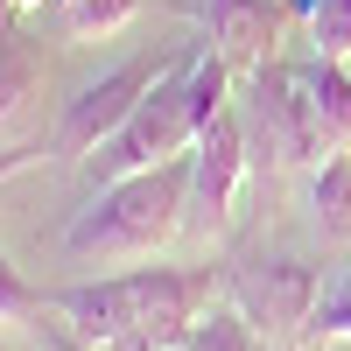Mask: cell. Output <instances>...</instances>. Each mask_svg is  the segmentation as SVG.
<instances>
[{
  "label": "cell",
  "instance_id": "52a82bcc",
  "mask_svg": "<svg viewBox=\"0 0 351 351\" xmlns=\"http://www.w3.org/2000/svg\"><path fill=\"white\" fill-rule=\"evenodd\" d=\"M225 288H232V309L267 337H302V324L324 302L316 295V267H302V260H253Z\"/></svg>",
  "mask_w": 351,
  "mask_h": 351
},
{
  "label": "cell",
  "instance_id": "30bf717a",
  "mask_svg": "<svg viewBox=\"0 0 351 351\" xmlns=\"http://www.w3.org/2000/svg\"><path fill=\"white\" fill-rule=\"evenodd\" d=\"M302 92H309V112H316V134H324V155L351 148V71L330 64V56H309Z\"/></svg>",
  "mask_w": 351,
  "mask_h": 351
},
{
  "label": "cell",
  "instance_id": "9a60e30c",
  "mask_svg": "<svg viewBox=\"0 0 351 351\" xmlns=\"http://www.w3.org/2000/svg\"><path fill=\"white\" fill-rule=\"evenodd\" d=\"M316 218H324L330 232L351 225V148L324 155V169H316Z\"/></svg>",
  "mask_w": 351,
  "mask_h": 351
},
{
  "label": "cell",
  "instance_id": "8fae6325",
  "mask_svg": "<svg viewBox=\"0 0 351 351\" xmlns=\"http://www.w3.org/2000/svg\"><path fill=\"white\" fill-rule=\"evenodd\" d=\"M56 316V302L43 295V288H28L21 267L8 260V246H0V324H21V330H43Z\"/></svg>",
  "mask_w": 351,
  "mask_h": 351
},
{
  "label": "cell",
  "instance_id": "9c48e42d",
  "mask_svg": "<svg viewBox=\"0 0 351 351\" xmlns=\"http://www.w3.org/2000/svg\"><path fill=\"white\" fill-rule=\"evenodd\" d=\"M14 14H21V8H0V127L21 120L28 99L43 92V56H36V43L21 36Z\"/></svg>",
  "mask_w": 351,
  "mask_h": 351
},
{
  "label": "cell",
  "instance_id": "6da1fadb",
  "mask_svg": "<svg viewBox=\"0 0 351 351\" xmlns=\"http://www.w3.org/2000/svg\"><path fill=\"white\" fill-rule=\"evenodd\" d=\"M190 211V155H169L155 169L106 183L92 197V211H77L64 225V253L71 260H155Z\"/></svg>",
  "mask_w": 351,
  "mask_h": 351
},
{
  "label": "cell",
  "instance_id": "ba28073f",
  "mask_svg": "<svg viewBox=\"0 0 351 351\" xmlns=\"http://www.w3.org/2000/svg\"><path fill=\"white\" fill-rule=\"evenodd\" d=\"M281 36V0H211V49L225 64H267Z\"/></svg>",
  "mask_w": 351,
  "mask_h": 351
},
{
  "label": "cell",
  "instance_id": "7c38bea8",
  "mask_svg": "<svg viewBox=\"0 0 351 351\" xmlns=\"http://www.w3.org/2000/svg\"><path fill=\"white\" fill-rule=\"evenodd\" d=\"M295 8H302V21H309L316 56L351 64V0H295Z\"/></svg>",
  "mask_w": 351,
  "mask_h": 351
},
{
  "label": "cell",
  "instance_id": "e0dca14e",
  "mask_svg": "<svg viewBox=\"0 0 351 351\" xmlns=\"http://www.w3.org/2000/svg\"><path fill=\"white\" fill-rule=\"evenodd\" d=\"M28 162H43V148H8V155H0V176H21Z\"/></svg>",
  "mask_w": 351,
  "mask_h": 351
},
{
  "label": "cell",
  "instance_id": "ffe728a7",
  "mask_svg": "<svg viewBox=\"0 0 351 351\" xmlns=\"http://www.w3.org/2000/svg\"><path fill=\"white\" fill-rule=\"evenodd\" d=\"M169 351H190V344H169Z\"/></svg>",
  "mask_w": 351,
  "mask_h": 351
},
{
  "label": "cell",
  "instance_id": "5b68a950",
  "mask_svg": "<svg viewBox=\"0 0 351 351\" xmlns=\"http://www.w3.org/2000/svg\"><path fill=\"white\" fill-rule=\"evenodd\" d=\"M246 169H253L246 127H239V112L225 106L218 120L197 134V148H190V211H183V232L218 239V232L232 225V197H239V176Z\"/></svg>",
  "mask_w": 351,
  "mask_h": 351
},
{
  "label": "cell",
  "instance_id": "4fadbf2b",
  "mask_svg": "<svg viewBox=\"0 0 351 351\" xmlns=\"http://www.w3.org/2000/svg\"><path fill=\"white\" fill-rule=\"evenodd\" d=\"M253 337H260V330L246 324V316L232 309V302H218V309H204L197 324H190V337H183V344H190V351H260Z\"/></svg>",
  "mask_w": 351,
  "mask_h": 351
},
{
  "label": "cell",
  "instance_id": "ac0fdd59",
  "mask_svg": "<svg viewBox=\"0 0 351 351\" xmlns=\"http://www.w3.org/2000/svg\"><path fill=\"white\" fill-rule=\"evenodd\" d=\"M8 8H43V0H8Z\"/></svg>",
  "mask_w": 351,
  "mask_h": 351
},
{
  "label": "cell",
  "instance_id": "5bb4252c",
  "mask_svg": "<svg viewBox=\"0 0 351 351\" xmlns=\"http://www.w3.org/2000/svg\"><path fill=\"white\" fill-rule=\"evenodd\" d=\"M134 14H141V0H64V21H71L77 43H106V36H120Z\"/></svg>",
  "mask_w": 351,
  "mask_h": 351
},
{
  "label": "cell",
  "instance_id": "d6986e66",
  "mask_svg": "<svg viewBox=\"0 0 351 351\" xmlns=\"http://www.w3.org/2000/svg\"><path fill=\"white\" fill-rule=\"evenodd\" d=\"M337 288H344V295H351V274H344V281H337Z\"/></svg>",
  "mask_w": 351,
  "mask_h": 351
},
{
  "label": "cell",
  "instance_id": "2e32d148",
  "mask_svg": "<svg viewBox=\"0 0 351 351\" xmlns=\"http://www.w3.org/2000/svg\"><path fill=\"white\" fill-rule=\"evenodd\" d=\"M330 344H351V295H344V288L324 295L316 316L302 324V351H330Z\"/></svg>",
  "mask_w": 351,
  "mask_h": 351
},
{
  "label": "cell",
  "instance_id": "7a4b0ae2",
  "mask_svg": "<svg viewBox=\"0 0 351 351\" xmlns=\"http://www.w3.org/2000/svg\"><path fill=\"white\" fill-rule=\"evenodd\" d=\"M190 64H197V49H190V56H176V64L148 84V99L127 112V127L112 134V141H99L92 155H84V176H92V190L127 183V176H141V169H155V162H169V155H190V148H197Z\"/></svg>",
  "mask_w": 351,
  "mask_h": 351
},
{
  "label": "cell",
  "instance_id": "8992f818",
  "mask_svg": "<svg viewBox=\"0 0 351 351\" xmlns=\"http://www.w3.org/2000/svg\"><path fill=\"white\" fill-rule=\"evenodd\" d=\"M127 281V324L148 351L183 344L190 324L211 309V267H134Z\"/></svg>",
  "mask_w": 351,
  "mask_h": 351
},
{
  "label": "cell",
  "instance_id": "3957f363",
  "mask_svg": "<svg viewBox=\"0 0 351 351\" xmlns=\"http://www.w3.org/2000/svg\"><path fill=\"white\" fill-rule=\"evenodd\" d=\"M239 127H246V155H253V169H302V162H324V134H316L302 71L274 64V56H267V64H253Z\"/></svg>",
  "mask_w": 351,
  "mask_h": 351
},
{
  "label": "cell",
  "instance_id": "277c9868",
  "mask_svg": "<svg viewBox=\"0 0 351 351\" xmlns=\"http://www.w3.org/2000/svg\"><path fill=\"white\" fill-rule=\"evenodd\" d=\"M155 77H162L155 56H127L120 71H106L99 84H84V92L64 106L56 134H49V155H56V162H84L99 141H112V134L127 127V112L148 99V84H155Z\"/></svg>",
  "mask_w": 351,
  "mask_h": 351
}]
</instances>
